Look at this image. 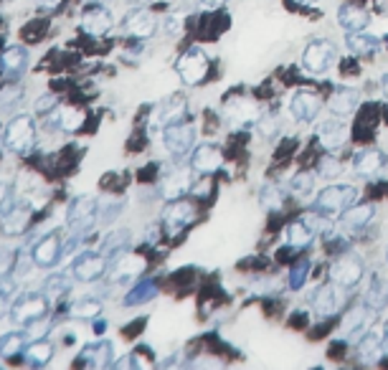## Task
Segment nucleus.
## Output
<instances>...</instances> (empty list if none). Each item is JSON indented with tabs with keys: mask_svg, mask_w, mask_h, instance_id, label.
<instances>
[{
	"mask_svg": "<svg viewBox=\"0 0 388 370\" xmlns=\"http://www.w3.org/2000/svg\"><path fill=\"white\" fill-rule=\"evenodd\" d=\"M355 188L353 185H330L325 188L315 198V211L317 214H332V211H345L355 200Z\"/></svg>",
	"mask_w": 388,
	"mask_h": 370,
	"instance_id": "7ed1b4c3",
	"label": "nucleus"
},
{
	"mask_svg": "<svg viewBox=\"0 0 388 370\" xmlns=\"http://www.w3.org/2000/svg\"><path fill=\"white\" fill-rule=\"evenodd\" d=\"M15 251L10 249H0V274H10V269H13L15 264Z\"/></svg>",
	"mask_w": 388,
	"mask_h": 370,
	"instance_id": "49530a36",
	"label": "nucleus"
},
{
	"mask_svg": "<svg viewBox=\"0 0 388 370\" xmlns=\"http://www.w3.org/2000/svg\"><path fill=\"white\" fill-rule=\"evenodd\" d=\"M26 353H29V363L31 365L43 368V365H46L51 357H54V345H51V342H46V340H38V342H33V345H31Z\"/></svg>",
	"mask_w": 388,
	"mask_h": 370,
	"instance_id": "f704fd0d",
	"label": "nucleus"
},
{
	"mask_svg": "<svg viewBox=\"0 0 388 370\" xmlns=\"http://www.w3.org/2000/svg\"><path fill=\"white\" fill-rule=\"evenodd\" d=\"M13 289H15V284H13V279H10V274H0V302L10 297Z\"/></svg>",
	"mask_w": 388,
	"mask_h": 370,
	"instance_id": "09e8293b",
	"label": "nucleus"
},
{
	"mask_svg": "<svg viewBox=\"0 0 388 370\" xmlns=\"http://www.w3.org/2000/svg\"><path fill=\"white\" fill-rule=\"evenodd\" d=\"M26 342H29L26 332H6V335H0V355H3V357H15L18 353H23V350H26Z\"/></svg>",
	"mask_w": 388,
	"mask_h": 370,
	"instance_id": "2f4dec72",
	"label": "nucleus"
},
{
	"mask_svg": "<svg viewBox=\"0 0 388 370\" xmlns=\"http://www.w3.org/2000/svg\"><path fill=\"white\" fill-rule=\"evenodd\" d=\"M353 165H355V172H358V175L368 178V175H375V172L381 170L383 155L378 150H371V147L360 150L358 155H355V160H353Z\"/></svg>",
	"mask_w": 388,
	"mask_h": 370,
	"instance_id": "b1692460",
	"label": "nucleus"
},
{
	"mask_svg": "<svg viewBox=\"0 0 388 370\" xmlns=\"http://www.w3.org/2000/svg\"><path fill=\"white\" fill-rule=\"evenodd\" d=\"M206 72H209V58H206V54H203L198 46H191V49L178 58V74L188 86L198 84V81L206 77Z\"/></svg>",
	"mask_w": 388,
	"mask_h": 370,
	"instance_id": "20e7f679",
	"label": "nucleus"
},
{
	"mask_svg": "<svg viewBox=\"0 0 388 370\" xmlns=\"http://www.w3.org/2000/svg\"><path fill=\"white\" fill-rule=\"evenodd\" d=\"M46 294H64L72 289V277H66V274H54V277L46 279V284H43Z\"/></svg>",
	"mask_w": 388,
	"mask_h": 370,
	"instance_id": "79ce46f5",
	"label": "nucleus"
},
{
	"mask_svg": "<svg viewBox=\"0 0 388 370\" xmlns=\"http://www.w3.org/2000/svg\"><path fill=\"white\" fill-rule=\"evenodd\" d=\"M58 99L56 94H46V97H38L36 99V114H49L51 109H56Z\"/></svg>",
	"mask_w": 388,
	"mask_h": 370,
	"instance_id": "a18cd8bd",
	"label": "nucleus"
},
{
	"mask_svg": "<svg viewBox=\"0 0 388 370\" xmlns=\"http://www.w3.org/2000/svg\"><path fill=\"white\" fill-rule=\"evenodd\" d=\"M38 3H41V6H56L58 0H38Z\"/></svg>",
	"mask_w": 388,
	"mask_h": 370,
	"instance_id": "5fc2aeb1",
	"label": "nucleus"
},
{
	"mask_svg": "<svg viewBox=\"0 0 388 370\" xmlns=\"http://www.w3.org/2000/svg\"><path fill=\"white\" fill-rule=\"evenodd\" d=\"M36 143V127L31 114H18L15 120H10V124L6 127V145L13 152H29Z\"/></svg>",
	"mask_w": 388,
	"mask_h": 370,
	"instance_id": "f03ea898",
	"label": "nucleus"
},
{
	"mask_svg": "<svg viewBox=\"0 0 388 370\" xmlns=\"http://www.w3.org/2000/svg\"><path fill=\"white\" fill-rule=\"evenodd\" d=\"M145 262L140 257H135V254H124V257L117 259V271L112 274V279L115 282H122V279L127 277H135L137 271H143Z\"/></svg>",
	"mask_w": 388,
	"mask_h": 370,
	"instance_id": "473e14b6",
	"label": "nucleus"
},
{
	"mask_svg": "<svg viewBox=\"0 0 388 370\" xmlns=\"http://www.w3.org/2000/svg\"><path fill=\"white\" fill-rule=\"evenodd\" d=\"M193 168L195 172H213L221 168V150L216 145H201L193 152Z\"/></svg>",
	"mask_w": 388,
	"mask_h": 370,
	"instance_id": "5701e85b",
	"label": "nucleus"
},
{
	"mask_svg": "<svg viewBox=\"0 0 388 370\" xmlns=\"http://www.w3.org/2000/svg\"><path fill=\"white\" fill-rule=\"evenodd\" d=\"M124 26H127V31L132 33V36H137V38H147V36H152L155 33V18H152V13L150 10H132V13L127 15V21H124Z\"/></svg>",
	"mask_w": 388,
	"mask_h": 370,
	"instance_id": "412c9836",
	"label": "nucleus"
},
{
	"mask_svg": "<svg viewBox=\"0 0 388 370\" xmlns=\"http://www.w3.org/2000/svg\"><path fill=\"white\" fill-rule=\"evenodd\" d=\"M109 29H112V15H109L107 8H102V6L86 8L84 15H81V31H84V33L99 38V36H104Z\"/></svg>",
	"mask_w": 388,
	"mask_h": 370,
	"instance_id": "f8f14e48",
	"label": "nucleus"
},
{
	"mask_svg": "<svg viewBox=\"0 0 388 370\" xmlns=\"http://www.w3.org/2000/svg\"><path fill=\"white\" fill-rule=\"evenodd\" d=\"M178 29H180V21H178V18H168V21H165V31H168V33H175Z\"/></svg>",
	"mask_w": 388,
	"mask_h": 370,
	"instance_id": "603ef678",
	"label": "nucleus"
},
{
	"mask_svg": "<svg viewBox=\"0 0 388 370\" xmlns=\"http://www.w3.org/2000/svg\"><path fill=\"white\" fill-rule=\"evenodd\" d=\"M10 206H13L10 203V188H8V183H0V214H6Z\"/></svg>",
	"mask_w": 388,
	"mask_h": 370,
	"instance_id": "8fccbe9b",
	"label": "nucleus"
},
{
	"mask_svg": "<svg viewBox=\"0 0 388 370\" xmlns=\"http://www.w3.org/2000/svg\"><path fill=\"white\" fill-rule=\"evenodd\" d=\"M292 114H295V120L300 122H309V120H315L317 112H320V97L312 92H297L295 97H292Z\"/></svg>",
	"mask_w": 388,
	"mask_h": 370,
	"instance_id": "a211bd4d",
	"label": "nucleus"
},
{
	"mask_svg": "<svg viewBox=\"0 0 388 370\" xmlns=\"http://www.w3.org/2000/svg\"><path fill=\"white\" fill-rule=\"evenodd\" d=\"M335 61V49L330 41H312L302 54V66L309 74H325Z\"/></svg>",
	"mask_w": 388,
	"mask_h": 370,
	"instance_id": "39448f33",
	"label": "nucleus"
},
{
	"mask_svg": "<svg viewBox=\"0 0 388 370\" xmlns=\"http://www.w3.org/2000/svg\"><path fill=\"white\" fill-rule=\"evenodd\" d=\"M193 188V172L191 170H172L170 175H168L165 180H163V198H168V200H178L183 193H188Z\"/></svg>",
	"mask_w": 388,
	"mask_h": 370,
	"instance_id": "2eb2a0df",
	"label": "nucleus"
},
{
	"mask_svg": "<svg viewBox=\"0 0 388 370\" xmlns=\"http://www.w3.org/2000/svg\"><path fill=\"white\" fill-rule=\"evenodd\" d=\"M155 294H158V289H155L152 282H140L135 289H129V294L124 297V305H143V302L152 299Z\"/></svg>",
	"mask_w": 388,
	"mask_h": 370,
	"instance_id": "e433bc0d",
	"label": "nucleus"
},
{
	"mask_svg": "<svg viewBox=\"0 0 388 370\" xmlns=\"http://www.w3.org/2000/svg\"><path fill=\"white\" fill-rule=\"evenodd\" d=\"M375 208L373 206H355V208H345L340 214V223H343L348 231H360L366 228L368 223L373 221Z\"/></svg>",
	"mask_w": 388,
	"mask_h": 370,
	"instance_id": "4be33fe9",
	"label": "nucleus"
},
{
	"mask_svg": "<svg viewBox=\"0 0 388 370\" xmlns=\"http://www.w3.org/2000/svg\"><path fill=\"white\" fill-rule=\"evenodd\" d=\"M358 102H360L358 89H353V86H338L330 99V112L335 117H348V114L355 112Z\"/></svg>",
	"mask_w": 388,
	"mask_h": 370,
	"instance_id": "dca6fc26",
	"label": "nucleus"
},
{
	"mask_svg": "<svg viewBox=\"0 0 388 370\" xmlns=\"http://www.w3.org/2000/svg\"><path fill=\"white\" fill-rule=\"evenodd\" d=\"M18 97H21V89H18V86H8L6 92L0 94V109H8V104L15 102Z\"/></svg>",
	"mask_w": 388,
	"mask_h": 370,
	"instance_id": "de8ad7c7",
	"label": "nucleus"
},
{
	"mask_svg": "<svg viewBox=\"0 0 388 370\" xmlns=\"http://www.w3.org/2000/svg\"><path fill=\"white\" fill-rule=\"evenodd\" d=\"M307 274H309V262L307 259H300V262L292 266V271H289V287H292V289H300V287L307 282Z\"/></svg>",
	"mask_w": 388,
	"mask_h": 370,
	"instance_id": "37998d69",
	"label": "nucleus"
},
{
	"mask_svg": "<svg viewBox=\"0 0 388 370\" xmlns=\"http://www.w3.org/2000/svg\"><path fill=\"white\" fill-rule=\"evenodd\" d=\"M54 120H56L58 127L66 129V132H76V129L84 127L86 114L81 107H61L56 114H54Z\"/></svg>",
	"mask_w": 388,
	"mask_h": 370,
	"instance_id": "cd10ccee",
	"label": "nucleus"
},
{
	"mask_svg": "<svg viewBox=\"0 0 388 370\" xmlns=\"http://www.w3.org/2000/svg\"><path fill=\"white\" fill-rule=\"evenodd\" d=\"M61 254H64V241H61V236L58 234H46L43 239H38V241L33 243V249H31L33 264H38L43 269L56 266Z\"/></svg>",
	"mask_w": 388,
	"mask_h": 370,
	"instance_id": "6e6552de",
	"label": "nucleus"
},
{
	"mask_svg": "<svg viewBox=\"0 0 388 370\" xmlns=\"http://www.w3.org/2000/svg\"><path fill=\"white\" fill-rule=\"evenodd\" d=\"M261 203H264L266 208H280L282 206V193L280 188H274V185H264V191H261Z\"/></svg>",
	"mask_w": 388,
	"mask_h": 370,
	"instance_id": "c03bdc74",
	"label": "nucleus"
},
{
	"mask_svg": "<svg viewBox=\"0 0 388 370\" xmlns=\"http://www.w3.org/2000/svg\"><path fill=\"white\" fill-rule=\"evenodd\" d=\"M383 330H386V335H388V322H386V328H383Z\"/></svg>",
	"mask_w": 388,
	"mask_h": 370,
	"instance_id": "4d7b16f0",
	"label": "nucleus"
},
{
	"mask_svg": "<svg viewBox=\"0 0 388 370\" xmlns=\"http://www.w3.org/2000/svg\"><path fill=\"white\" fill-rule=\"evenodd\" d=\"M31 223V208L29 206H10L3 214V234L6 236H15L23 234Z\"/></svg>",
	"mask_w": 388,
	"mask_h": 370,
	"instance_id": "6ab92c4d",
	"label": "nucleus"
},
{
	"mask_svg": "<svg viewBox=\"0 0 388 370\" xmlns=\"http://www.w3.org/2000/svg\"><path fill=\"white\" fill-rule=\"evenodd\" d=\"M183 112H186V104L178 97L160 102L158 107H155V112H152V122H150L152 129H165L168 124H175L183 117Z\"/></svg>",
	"mask_w": 388,
	"mask_h": 370,
	"instance_id": "ddd939ff",
	"label": "nucleus"
},
{
	"mask_svg": "<svg viewBox=\"0 0 388 370\" xmlns=\"http://www.w3.org/2000/svg\"><path fill=\"white\" fill-rule=\"evenodd\" d=\"M43 31H46V23H38V29L23 31V36H26V38H41V36H43Z\"/></svg>",
	"mask_w": 388,
	"mask_h": 370,
	"instance_id": "3c124183",
	"label": "nucleus"
},
{
	"mask_svg": "<svg viewBox=\"0 0 388 370\" xmlns=\"http://www.w3.org/2000/svg\"><path fill=\"white\" fill-rule=\"evenodd\" d=\"M257 129L261 137H274L277 132H280V117L277 114H259L257 120Z\"/></svg>",
	"mask_w": 388,
	"mask_h": 370,
	"instance_id": "ea45409f",
	"label": "nucleus"
},
{
	"mask_svg": "<svg viewBox=\"0 0 388 370\" xmlns=\"http://www.w3.org/2000/svg\"><path fill=\"white\" fill-rule=\"evenodd\" d=\"M317 172L323 175V178H335V175H340L343 172V165H340V160L335 155H325L320 157V163H317Z\"/></svg>",
	"mask_w": 388,
	"mask_h": 370,
	"instance_id": "a19ab883",
	"label": "nucleus"
},
{
	"mask_svg": "<svg viewBox=\"0 0 388 370\" xmlns=\"http://www.w3.org/2000/svg\"><path fill=\"white\" fill-rule=\"evenodd\" d=\"M107 271V257L97 251H81L72 264V277L79 282H94Z\"/></svg>",
	"mask_w": 388,
	"mask_h": 370,
	"instance_id": "423d86ee",
	"label": "nucleus"
},
{
	"mask_svg": "<svg viewBox=\"0 0 388 370\" xmlns=\"http://www.w3.org/2000/svg\"><path fill=\"white\" fill-rule=\"evenodd\" d=\"M203 3H206V6H211V8H218V6H223L226 0H203Z\"/></svg>",
	"mask_w": 388,
	"mask_h": 370,
	"instance_id": "864d4df0",
	"label": "nucleus"
},
{
	"mask_svg": "<svg viewBox=\"0 0 388 370\" xmlns=\"http://www.w3.org/2000/svg\"><path fill=\"white\" fill-rule=\"evenodd\" d=\"M317 140L328 152H340L343 145L348 143V127L338 120H325L317 124Z\"/></svg>",
	"mask_w": 388,
	"mask_h": 370,
	"instance_id": "9d476101",
	"label": "nucleus"
},
{
	"mask_svg": "<svg viewBox=\"0 0 388 370\" xmlns=\"http://www.w3.org/2000/svg\"><path fill=\"white\" fill-rule=\"evenodd\" d=\"M312 239H315V231L309 228V223L305 221V218H300V221L289 223L287 228V241L292 249H305V246H309L312 243Z\"/></svg>",
	"mask_w": 388,
	"mask_h": 370,
	"instance_id": "c85d7f7f",
	"label": "nucleus"
},
{
	"mask_svg": "<svg viewBox=\"0 0 388 370\" xmlns=\"http://www.w3.org/2000/svg\"><path fill=\"white\" fill-rule=\"evenodd\" d=\"M163 143L172 155H186L195 143V129L191 124H180V122L168 124L165 132H163Z\"/></svg>",
	"mask_w": 388,
	"mask_h": 370,
	"instance_id": "1a4fd4ad",
	"label": "nucleus"
},
{
	"mask_svg": "<svg viewBox=\"0 0 388 370\" xmlns=\"http://www.w3.org/2000/svg\"><path fill=\"white\" fill-rule=\"evenodd\" d=\"M79 360L81 363H89L92 368H104V365H109V360H112V342L102 340V342H97V345H89V348H84Z\"/></svg>",
	"mask_w": 388,
	"mask_h": 370,
	"instance_id": "bb28decb",
	"label": "nucleus"
},
{
	"mask_svg": "<svg viewBox=\"0 0 388 370\" xmlns=\"http://www.w3.org/2000/svg\"><path fill=\"white\" fill-rule=\"evenodd\" d=\"M386 259H388V251H386Z\"/></svg>",
	"mask_w": 388,
	"mask_h": 370,
	"instance_id": "13d9d810",
	"label": "nucleus"
},
{
	"mask_svg": "<svg viewBox=\"0 0 388 370\" xmlns=\"http://www.w3.org/2000/svg\"><path fill=\"white\" fill-rule=\"evenodd\" d=\"M381 348H383V332H381V328H375V330H371L368 335L360 337V342H358L360 360H366V363L375 360V357L381 355Z\"/></svg>",
	"mask_w": 388,
	"mask_h": 370,
	"instance_id": "a878e982",
	"label": "nucleus"
},
{
	"mask_svg": "<svg viewBox=\"0 0 388 370\" xmlns=\"http://www.w3.org/2000/svg\"><path fill=\"white\" fill-rule=\"evenodd\" d=\"M338 21L348 33L353 31H363L368 26V13L358 6H343L338 10Z\"/></svg>",
	"mask_w": 388,
	"mask_h": 370,
	"instance_id": "393cba45",
	"label": "nucleus"
},
{
	"mask_svg": "<svg viewBox=\"0 0 388 370\" xmlns=\"http://www.w3.org/2000/svg\"><path fill=\"white\" fill-rule=\"evenodd\" d=\"M386 38H388V36H386Z\"/></svg>",
	"mask_w": 388,
	"mask_h": 370,
	"instance_id": "bf43d9fd",
	"label": "nucleus"
},
{
	"mask_svg": "<svg viewBox=\"0 0 388 370\" xmlns=\"http://www.w3.org/2000/svg\"><path fill=\"white\" fill-rule=\"evenodd\" d=\"M127 243H129V231H124V228L112 231V234L104 239V243H102V254H104V257H115L117 251L127 249Z\"/></svg>",
	"mask_w": 388,
	"mask_h": 370,
	"instance_id": "c9c22d12",
	"label": "nucleus"
},
{
	"mask_svg": "<svg viewBox=\"0 0 388 370\" xmlns=\"http://www.w3.org/2000/svg\"><path fill=\"white\" fill-rule=\"evenodd\" d=\"M366 305L371 309H383L388 307V279L386 277H375L371 289L366 292Z\"/></svg>",
	"mask_w": 388,
	"mask_h": 370,
	"instance_id": "7c9ffc66",
	"label": "nucleus"
},
{
	"mask_svg": "<svg viewBox=\"0 0 388 370\" xmlns=\"http://www.w3.org/2000/svg\"><path fill=\"white\" fill-rule=\"evenodd\" d=\"M340 305H343V294H340V289H335L330 284L317 287V292L312 294V309H315V314L320 320L332 317L340 309Z\"/></svg>",
	"mask_w": 388,
	"mask_h": 370,
	"instance_id": "9b49d317",
	"label": "nucleus"
},
{
	"mask_svg": "<svg viewBox=\"0 0 388 370\" xmlns=\"http://www.w3.org/2000/svg\"><path fill=\"white\" fill-rule=\"evenodd\" d=\"M289 185H292V193H295V195L305 198V195H309V193L315 191V178H312L309 172H297Z\"/></svg>",
	"mask_w": 388,
	"mask_h": 370,
	"instance_id": "58836bf2",
	"label": "nucleus"
},
{
	"mask_svg": "<svg viewBox=\"0 0 388 370\" xmlns=\"http://www.w3.org/2000/svg\"><path fill=\"white\" fill-rule=\"evenodd\" d=\"M0 66L6 69L8 77H21L29 66V54L23 46H8L3 54H0Z\"/></svg>",
	"mask_w": 388,
	"mask_h": 370,
	"instance_id": "aec40b11",
	"label": "nucleus"
},
{
	"mask_svg": "<svg viewBox=\"0 0 388 370\" xmlns=\"http://www.w3.org/2000/svg\"><path fill=\"white\" fill-rule=\"evenodd\" d=\"M330 279L343 289H353L363 279V262L353 254H345L330 266Z\"/></svg>",
	"mask_w": 388,
	"mask_h": 370,
	"instance_id": "0eeeda50",
	"label": "nucleus"
},
{
	"mask_svg": "<svg viewBox=\"0 0 388 370\" xmlns=\"http://www.w3.org/2000/svg\"><path fill=\"white\" fill-rule=\"evenodd\" d=\"M193 218H195V208L191 203H186V200H175L165 211V216H163V223H165V228L170 234H180Z\"/></svg>",
	"mask_w": 388,
	"mask_h": 370,
	"instance_id": "4468645a",
	"label": "nucleus"
},
{
	"mask_svg": "<svg viewBox=\"0 0 388 370\" xmlns=\"http://www.w3.org/2000/svg\"><path fill=\"white\" fill-rule=\"evenodd\" d=\"M295 3H300V6H309V3H315V0H295Z\"/></svg>",
	"mask_w": 388,
	"mask_h": 370,
	"instance_id": "6e6d98bb",
	"label": "nucleus"
},
{
	"mask_svg": "<svg viewBox=\"0 0 388 370\" xmlns=\"http://www.w3.org/2000/svg\"><path fill=\"white\" fill-rule=\"evenodd\" d=\"M366 325H368V309L366 307H355V309H350V312L345 314L340 330H343L345 337H358Z\"/></svg>",
	"mask_w": 388,
	"mask_h": 370,
	"instance_id": "c756f323",
	"label": "nucleus"
},
{
	"mask_svg": "<svg viewBox=\"0 0 388 370\" xmlns=\"http://www.w3.org/2000/svg\"><path fill=\"white\" fill-rule=\"evenodd\" d=\"M226 117L234 127H244V124H252L259 120V107L252 99H234L226 107Z\"/></svg>",
	"mask_w": 388,
	"mask_h": 370,
	"instance_id": "f3484780",
	"label": "nucleus"
},
{
	"mask_svg": "<svg viewBox=\"0 0 388 370\" xmlns=\"http://www.w3.org/2000/svg\"><path fill=\"white\" fill-rule=\"evenodd\" d=\"M348 46H350L353 54H360V56H366V54H373L378 49V41L371 36H360V33H350L348 36Z\"/></svg>",
	"mask_w": 388,
	"mask_h": 370,
	"instance_id": "4c0bfd02",
	"label": "nucleus"
},
{
	"mask_svg": "<svg viewBox=\"0 0 388 370\" xmlns=\"http://www.w3.org/2000/svg\"><path fill=\"white\" fill-rule=\"evenodd\" d=\"M13 312V322L18 325H33V322L43 320L46 312H49V302H46V294H36V292H26L15 299V305L10 307Z\"/></svg>",
	"mask_w": 388,
	"mask_h": 370,
	"instance_id": "f257e3e1",
	"label": "nucleus"
},
{
	"mask_svg": "<svg viewBox=\"0 0 388 370\" xmlns=\"http://www.w3.org/2000/svg\"><path fill=\"white\" fill-rule=\"evenodd\" d=\"M99 312H102V302L94 297L76 299V302L72 305V314L74 317H79V320H94Z\"/></svg>",
	"mask_w": 388,
	"mask_h": 370,
	"instance_id": "72a5a7b5",
	"label": "nucleus"
}]
</instances>
